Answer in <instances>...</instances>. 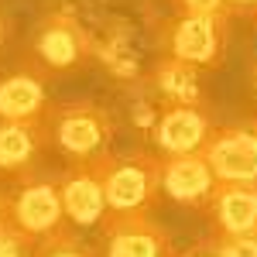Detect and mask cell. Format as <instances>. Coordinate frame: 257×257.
Masks as SVG:
<instances>
[{"label": "cell", "instance_id": "cell-5", "mask_svg": "<svg viewBox=\"0 0 257 257\" xmlns=\"http://www.w3.org/2000/svg\"><path fill=\"white\" fill-rule=\"evenodd\" d=\"M230 45V14H178L168 31V55L189 62L196 69H216L223 65Z\"/></svg>", "mask_w": 257, "mask_h": 257}, {"label": "cell", "instance_id": "cell-24", "mask_svg": "<svg viewBox=\"0 0 257 257\" xmlns=\"http://www.w3.org/2000/svg\"><path fill=\"white\" fill-rule=\"evenodd\" d=\"M254 123H257V120H254Z\"/></svg>", "mask_w": 257, "mask_h": 257}, {"label": "cell", "instance_id": "cell-23", "mask_svg": "<svg viewBox=\"0 0 257 257\" xmlns=\"http://www.w3.org/2000/svg\"><path fill=\"white\" fill-rule=\"evenodd\" d=\"M250 82H254V93H257V62H254V69H250Z\"/></svg>", "mask_w": 257, "mask_h": 257}, {"label": "cell", "instance_id": "cell-9", "mask_svg": "<svg viewBox=\"0 0 257 257\" xmlns=\"http://www.w3.org/2000/svg\"><path fill=\"white\" fill-rule=\"evenodd\" d=\"M202 155L216 182H257V123L216 127Z\"/></svg>", "mask_w": 257, "mask_h": 257}, {"label": "cell", "instance_id": "cell-15", "mask_svg": "<svg viewBox=\"0 0 257 257\" xmlns=\"http://www.w3.org/2000/svg\"><path fill=\"white\" fill-rule=\"evenodd\" d=\"M35 257H96V250H93L82 237H76V230L65 226V230H59V233L38 240Z\"/></svg>", "mask_w": 257, "mask_h": 257}, {"label": "cell", "instance_id": "cell-3", "mask_svg": "<svg viewBox=\"0 0 257 257\" xmlns=\"http://www.w3.org/2000/svg\"><path fill=\"white\" fill-rule=\"evenodd\" d=\"M93 55H96L93 35L69 11H48L31 35V65L41 69L48 79L89 65Z\"/></svg>", "mask_w": 257, "mask_h": 257}, {"label": "cell", "instance_id": "cell-19", "mask_svg": "<svg viewBox=\"0 0 257 257\" xmlns=\"http://www.w3.org/2000/svg\"><path fill=\"white\" fill-rule=\"evenodd\" d=\"M178 257H219L216 254V240H213V237H202V240H196L185 254H178Z\"/></svg>", "mask_w": 257, "mask_h": 257}, {"label": "cell", "instance_id": "cell-2", "mask_svg": "<svg viewBox=\"0 0 257 257\" xmlns=\"http://www.w3.org/2000/svg\"><path fill=\"white\" fill-rule=\"evenodd\" d=\"M110 213H151L161 196V155L151 151H123L103 155L96 161Z\"/></svg>", "mask_w": 257, "mask_h": 257}, {"label": "cell", "instance_id": "cell-1", "mask_svg": "<svg viewBox=\"0 0 257 257\" xmlns=\"http://www.w3.org/2000/svg\"><path fill=\"white\" fill-rule=\"evenodd\" d=\"M45 134H48V148H55L69 161H96L110 155L113 117L110 110L89 99L59 103V106H48L45 113Z\"/></svg>", "mask_w": 257, "mask_h": 257}, {"label": "cell", "instance_id": "cell-18", "mask_svg": "<svg viewBox=\"0 0 257 257\" xmlns=\"http://www.w3.org/2000/svg\"><path fill=\"white\" fill-rule=\"evenodd\" d=\"M178 14H219L226 11V0H175Z\"/></svg>", "mask_w": 257, "mask_h": 257}, {"label": "cell", "instance_id": "cell-4", "mask_svg": "<svg viewBox=\"0 0 257 257\" xmlns=\"http://www.w3.org/2000/svg\"><path fill=\"white\" fill-rule=\"evenodd\" d=\"M11 223L24 230L31 240H45L65 230V206H62V182L52 172H31L18 178L11 192Z\"/></svg>", "mask_w": 257, "mask_h": 257}, {"label": "cell", "instance_id": "cell-8", "mask_svg": "<svg viewBox=\"0 0 257 257\" xmlns=\"http://www.w3.org/2000/svg\"><path fill=\"white\" fill-rule=\"evenodd\" d=\"M219 182L202 151L196 155H161V196L206 213L216 196Z\"/></svg>", "mask_w": 257, "mask_h": 257}, {"label": "cell", "instance_id": "cell-13", "mask_svg": "<svg viewBox=\"0 0 257 257\" xmlns=\"http://www.w3.org/2000/svg\"><path fill=\"white\" fill-rule=\"evenodd\" d=\"M45 148H48L45 120H31V123L0 120V172L18 178L31 175Z\"/></svg>", "mask_w": 257, "mask_h": 257}, {"label": "cell", "instance_id": "cell-21", "mask_svg": "<svg viewBox=\"0 0 257 257\" xmlns=\"http://www.w3.org/2000/svg\"><path fill=\"white\" fill-rule=\"evenodd\" d=\"M226 4H233V7H240V11H254L257 0H226Z\"/></svg>", "mask_w": 257, "mask_h": 257}, {"label": "cell", "instance_id": "cell-6", "mask_svg": "<svg viewBox=\"0 0 257 257\" xmlns=\"http://www.w3.org/2000/svg\"><path fill=\"white\" fill-rule=\"evenodd\" d=\"M213 113L206 103H158L151 144L158 155H196L213 138Z\"/></svg>", "mask_w": 257, "mask_h": 257}, {"label": "cell", "instance_id": "cell-10", "mask_svg": "<svg viewBox=\"0 0 257 257\" xmlns=\"http://www.w3.org/2000/svg\"><path fill=\"white\" fill-rule=\"evenodd\" d=\"M96 161H69L59 172L65 219L76 223V226H96V223H103L106 213H110Z\"/></svg>", "mask_w": 257, "mask_h": 257}, {"label": "cell", "instance_id": "cell-7", "mask_svg": "<svg viewBox=\"0 0 257 257\" xmlns=\"http://www.w3.org/2000/svg\"><path fill=\"white\" fill-rule=\"evenodd\" d=\"M103 257H178L168 230L151 213H106Z\"/></svg>", "mask_w": 257, "mask_h": 257}, {"label": "cell", "instance_id": "cell-12", "mask_svg": "<svg viewBox=\"0 0 257 257\" xmlns=\"http://www.w3.org/2000/svg\"><path fill=\"white\" fill-rule=\"evenodd\" d=\"M206 216L213 219V233H257V182H219Z\"/></svg>", "mask_w": 257, "mask_h": 257}, {"label": "cell", "instance_id": "cell-16", "mask_svg": "<svg viewBox=\"0 0 257 257\" xmlns=\"http://www.w3.org/2000/svg\"><path fill=\"white\" fill-rule=\"evenodd\" d=\"M35 247H38V240L18 230L11 219L0 223V257H35Z\"/></svg>", "mask_w": 257, "mask_h": 257}, {"label": "cell", "instance_id": "cell-11", "mask_svg": "<svg viewBox=\"0 0 257 257\" xmlns=\"http://www.w3.org/2000/svg\"><path fill=\"white\" fill-rule=\"evenodd\" d=\"M48 76L35 65H21L18 72L0 79V120H45L48 113Z\"/></svg>", "mask_w": 257, "mask_h": 257}, {"label": "cell", "instance_id": "cell-22", "mask_svg": "<svg viewBox=\"0 0 257 257\" xmlns=\"http://www.w3.org/2000/svg\"><path fill=\"white\" fill-rule=\"evenodd\" d=\"M4 38H7V21H4V14H0V48H4Z\"/></svg>", "mask_w": 257, "mask_h": 257}, {"label": "cell", "instance_id": "cell-20", "mask_svg": "<svg viewBox=\"0 0 257 257\" xmlns=\"http://www.w3.org/2000/svg\"><path fill=\"white\" fill-rule=\"evenodd\" d=\"M4 219H11V192L0 185V223H4Z\"/></svg>", "mask_w": 257, "mask_h": 257}, {"label": "cell", "instance_id": "cell-14", "mask_svg": "<svg viewBox=\"0 0 257 257\" xmlns=\"http://www.w3.org/2000/svg\"><path fill=\"white\" fill-rule=\"evenodd\" d=\"M151 86L158 93V103H206L202 99V82L199 69L189 62L165 55L151 72Z\"/></svg>", "mask_w": 257, "mask_h": 257}, {"label": "cell", "instance_id": "cell-17", "mask_svg": "<svg viewBox=\"0 0 257 257\" xmlns=\"http://www.w3.org/2000/svg\"><path fill=\"white\" fill-rule=\"evenodd\" d=\"M219 257H257V233L247 237H226V233H213Z\"/></svg>", "mask_w": 257, "mask_h": 257}]
</instances>
